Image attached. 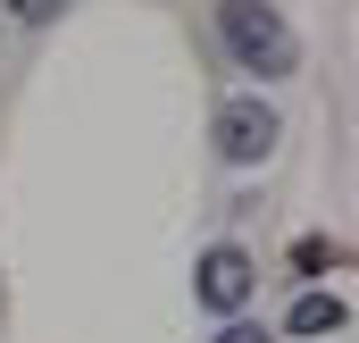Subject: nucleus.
<instances>
[{
	"instance_id": "nucleus-1",
	"label": "nucleus",
	"mask_w": 359,
	"mask_h": 343,
	"mask_svg": "<svg viewBox=\"0 0 359 343\" xmlns=\"http://www.w3.org/2000/svg\"><path fill=\"white\" fill-rule=\"evenodd\" d=\"M209 17H217V42H226V59H234L243 76L276 84V76L301 67V42H292V25H284L276 0H217Z\"/></svg>"
},
{
	"instance_id": "nucleus-2",
	"label": "nucleus",
	"mask_w": 359,
	"mask_h": 343,
	"mask_svg": "<svg viewBox=\"0 0 359 343\" xmlns=\"http://www.w3.org/2000/svg\"><path fill=\"white\" fill-rule=\"evenodd\" d=\"M209 134H217V160L226 168H259L276 143H284V117H276L259 92H234V101H217V126Z\"/></svg>"
},
{
	"instance_id": "nucleus-3",
	"label": "nucleus",
	"mask_w": 359,
	"mask_h": 343,
	"mask_svg": "<svg viewBox=\"0 0 359 343\" xmlns=\"http://www.w3.org/2000/svg\"><path fill=\"white\" fill-rule=\"evenodd\" d=\"M251 293H259V268H251L243 243H209V252H201V268H192V302H201V310L243 318V302H251Z\"/></svg>"
},
{
	"instance_id": "nucleus-4",
	"label": "nucleus",
	"mask_w": 359,
	"mask_h": 343,
	"mask_svg": "<svg viewBox=\"0 0 359 343\" xmlns=\"http://www.w3.org/2000/svg\"><path fill=\"white\" fill-rule=\"evenodd\" d=\"M343 318H351V310H343L334 293H301V302H292V318H284V335L318 343V335H343Z\"/></svg>"
},
{
	"instance_id": "nucleus-5",
	"label": "nucleus",
	"mask_w": 359,
	"mask_h": 343,
	"mask_svg": "<svg viewBox=\"0 0 359 343\" xmlns=\"http://www.w3.org/2000/svg\"><path fill=\"white\" fill-rule=\"evenodd\" d=\"M59 8H67V0H8V17H17V25H50Z\"/></svg>"
},
{
	"instance_id": "nucleus-6",
	"label": "nucleus",
	"mask_w": 359,
	"mask_h": 343,
	"mask_svg": "<svg viewBox=\"0 0 359 343\" xmlns=\"http://www.w3.org/2000/svg\"><path fill=\"white\" fill-rule=\"evenodd\" d=\"M326 259H334V243H318V235H309V243H301V252H292V268H301V276H318V268H326Z\"/></svg>"
},
{
	"instance_id": "nucleus-7",
	"label": "nucleus",
	"mask_w": 359,
	"mask_h": 343,
	"mask_svg": "<svg viewBox=\"0 0 359 343\" xmlns=\"http://www.w3.org/2000/svg\"><path fill=\"white\" fill-rule=\"evenodd\" d=\"M209 343H268V327H251V318H226Z\"/></svg>"
}]
</instances>
